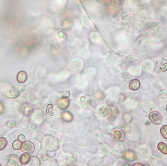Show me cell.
Returning <instances> with one entry per match:
<instances>
[{
	"label": "cell",
	"instance_id": "obj_1",
	"mask_svg": "<svg viewBox=\"0 0 167 166\" xmlns=\"http://www.w3.org/2000/svg\"><path fill=\"white\" fill-rule=\"evenodd\" d=\"M24 85H21L20 87L18 86H13L6 92V95L7 97L11 99L17 98L20 95L21 92L25 90L24 88H25V87H24Z\"/></svg>",
	"mask_w": 167,
	"mask_h": 166
},
{
	"label": "cell",
	"instance_id": "obj_2",
	"mask_svg": "<svg viewBox=\"0 0 167 166\" xmlns=\"http://www.w3.org/2000/svg\"><path fill=\"white\" fill-rule=\"evenodd\" d=\"M112 109L109 106L102 105L98 108L97 113L101 118L107 119L112 115Z\"/></svg>",
	"mask_w": 167,
	"mask_h": 166
},
{
	"label": "cell",
	"instance_id": "obj_3",
	"mask_svg": "<svg viewBox=\"0 0 167 166\" xmlns=\"http://www.w3.org/2000/svg\"><path fill=\"white\" fill-rule=\"evenodd\" d=\"M111 137L116 141H121L124 140L125 138L124 133L121 129L116 128L111 132Z\"/></svg>",
	"mask_w": 167,
	"mask_h": 166
},
{
	"label": "cell",
	"instance_id": "obj_4",
	"mask_svg": "<svg viewBox=\"0 0 167 166\" xmlns=\"http://www.w3.org/2000/svg\"><path fill=\"white\" fill-rule=\"evenodd\" d=\"M21 149L25 153H32L34 151V145L30 141H25L23 143Z\"/></svg>",
	"mask_w": 167,
	"mask_h": 166
},
{
	"label": "cell",
	"instance_id": "obj_5",
	"mask_svg": "<svg viewBox=\"0 0 167 166\" xmlns=\"http://www.w3.org/2000/svg\"><path fill=\"white\" fill-rule=\"evenodd\" d=\"M149 119L151 122L155 124H160L162 121L161 114L157 111H153L149 115Z\"/></svg>",
	"mask_w": 167,
	"mask_h": 166
},
{
	"label": "cell",
	"instance_id": "obj_6",
	"mask_svg": "<svg viewBox=\"0 0 167 166\" xmlns=\"http://www.w3.org/2000/svg\"><path fill=\"white\" fill-rule=\"evenodd\" d=\"M123 157L125 159L128 161H134L136 159L137 155L134 151H126L124 153Z\"/></svg>",
	"mask_w": 167,
	"mask_h": 166
},
{
	"label": "cell",
	"instance_id": "obj_7",
	"mask_svg": "<svg viewBox=\"0 0 167 166\" xmlns=\"http://www.w3.org/2000/svg\"><path fill=\"white\" fill-rule=\"evenodd\" d=\"M31 156L29 153H24L21 155L20 157V162L22 165H25L28 164L31 161Z\"/></svg>",
	"mask_w": 167,
	"mask_h": 166
},
{
	"label": "cell",
	"instance_id": "obj_8",
	"mask_svg": "<svg viewBox=\"0 0 167 166\" xmlns=\"http://www.w3.org/2000/svg\"><path fill=\"white\" fill-rule=\"evenodd\" d=\"M70 104V100L68 98L62 97L58 100V105L62 109H66Z\"/></svg>",
	"mask_w": 167,
	"mask_h": 166
},
{
	"label": "cell",
	"instance_id": "obj_9",
	"mask_svg": "<svg viewBox=\"0 0 167 166\" xmlns=\"http://www.w3.org/2000/svg\"><path fill=\"white\" fill-rule=\"evenodd\" d=\"M27 78V73L25 71H21L18 73L17 79L19 83H24L26 82Z\"/></svg>",
	"mask_w": 167,
	"mask_h": 166
},
{
	"label": "cell",
	"instance_id": "obj_10",
	"mask_svg": "<svg viewBox=\"0 0 167 166\" xmlns=\"http://www.w3.org/2000/svg\"><path fill=\"white\" fill-rule=\"evenodd\" d=\"M34 110V108L30 104H24L22 107V111L23 113L26 115H29L32 113Z\"/></svg>",
	"mask_w": 167,
	"mask_h": 166
},
{
	"label": "cell",
	"instance_id": "obj_11",
	"mask_svg": "<svg viewBox=\"0 0 167 166\" xmlns=\"http://www.w3.org/2000/svg\"><path fill=\"white\" fill-rule=\"evenodd\" d=\"M80 101L81 104L83 105L84 107H88L91 103L90 97L87 94H84L81 97Z\"/></svg>",
	"mask_w": 167,
	"mask_h": 166
},
{
	"label": "cell",
	"instance_id": "obj_12",
	"mask_svg": "<svg viewBox=\"0 0 167 166\" xmlns=\"http://www.w3.org/2000/svg\"><path fill=\"white\" fill-rule=\"evenodd\" d=\"M140 86L141 84L140 81L137 79H134L130 82L129 88L132 90H137L140 88Z\"/></svg>",
	"mask_w": 167,
	"mask_h": 166
},
{
	"label": "cell",
	"instance_id": "obj_13",
	"mask_svg": "<svg viewBox=\"0 0 167 166\" xmlns=\"http://www.w3.org/2000/svg\"><path fill=\"white\" fill-rule=\"evenodd\" d=\"M62 118L65 121L71 122L73 119V115L69 112H64L62 114Z\"/></svg>",
	"mask_w": 167,
	"mask_h": 166
},
{
	"label": "cell",
	"instance_id": "obj_14",
	"mask_svg": "<svg viewBox=\"0 0 167 166\" xmlns=\"http://www.w3.org/2000/svg\"><path fill=\"white\" fill-rule=\"evenodd\" d=\"M159 151L164 154H167V145L163 142H160L158 145Z\"/></svg>",
	"mask_w": 167,
	"mask_h": 166
},
{
	"label": "cell",
	"instance_id": "obj_15",
	"mask_svg": "<svg viewBox=\"0 0 167 166\" xmlns=\"http://www.w3.org/2000/svg\"><path fill=\"white\" fill-rule=\"evenodd\" d=\"M19 162H20V158L17 155H12L11 159H9V163L11 164V165L15 166V165H19Z\"/></svg>",
	"mask_w": 167,
	"mask_h": 166
},
{
	"label": "cell",
	"instance_id": "obj_16",
	"mask_svg": "<svg viewBox=\"0 0 167 166\" xmlns=\"http://www.w3.org/2000/svg\"><path fill=\"white\" fill-rule=\"evenodd\" d=\"M8 141L5 138L0 137V151H3L5 149L7 146Z\"/></svg>",
	"mask_w": 167,
	"mask_h": 166
},
{
	"label": "cell",
	"instance_id": "obj_17",
	"mask_svg": "<svg viewBox=\"0 0 167 166\" xmlns=\"http://www.w3.org/2000/svg\"><path fill=\"white\" fill-rule=\"evenodd\" d=\"M22 142L19 141V140H16L13 143L12 147L14 150H19L21 149V147H22Z\"/></svg>",
	"mask_w": 167,
	"mask_h": 166
},
{
	"label": "cell",
	"instance_id": "obj_18",
	"mask_svg": "<svg viewBox=\"0 0 167 166\" xmlns=\"http://www.w3.org/2000/svg\"><path fill=\"white\" fill-rule=\"evenodd\" d=\"M161 133L165 139H167V125L163 126L160 129Z\"/></svg>",
	"mask_w": 167,
	"mask_h": 166
},
{
	"label": "cell",
	"instance_id": "obj_19",
	"mask_svg": "<svg viewBox=\"0 0 167 166\" xmlns=\"http://www.w3.org/2000/svg\"><path fill=\"white\" fill-rule=\"evenodd\" d=\"M16 125V123L14 121H8L7 122V126L10 128H14Z\"/></svg>",
	"mask_w": 167,
	"mask_h": 166
},
{
	"label": "cell",
	"instance_id": "obj_20",
	"mask_svg": "<svg viewBox=\"0 0 167 166\" xmlns=\"http://www.w3.org/2000/svg\"><path fill=\"white\" fill-rule=\"evenodd\" d=\"M62 96L63 98H68L70 96V92L68 91H64L62 93Z\"/></svg>",
	"mask_w": 167,
	"mask_h": 166
},
{
	"label": "cell",
	"instance_id": "obj_21",
	"mask_svg": "<svg viewBox=\"0 0 167 166\" xmlns=\"http://www.w3.org/2000/svg\"><path fill=\"white\" fill-rule=\"evenodd\" d=\"M52 109H53V105H51V104L48 105V107H47V113L49 115H53V114L52 113Z\"/></svg>",
	"mask_w": 167,
	"mask_h": 166
},
{
	"label": "cell",
	"instance_id": "obj_22",
	"mask_svg": "<svg viewBox=\"0 0 167 166\" xmlns=\"http://www.w3.org/2000/svg\"><path fill=\"white\" fill-rule=\"evenodd\" d=\"M18 140H19L21 142L23 143L26 141V138L24 135H20L18 137Z\"/></svg>",
	"mask_w": 167,
	"mask_h": 166
},
{
	"label": "cell",
	"instance_id": "obj_23",
	"mask_svg": "<svg viewBox=\"0 0 167 166\" xmlns=\"http://www.w3.org/2000/svg\"><path fill=\"white\" fill-rule=\"evenodd\" d=\"M4 105L2 102L0 101V114H2L4 112Z\"/></svg>",
	"mask_w": 167,
	"mask_h": 166
},
{
	"label": "cell",
	"instance_id": "obj_24",
	"mask_svg": "<svg viewBox=\"0 0 167 166\" xmlns=\"http://www.w3.org/2000/svg\"><path fill=\"white\" fill-rule=\"evenodd\" d=\"M162 70L163 71H167V63H166L163 65L162 68Z\"/></svg>",
	"mask_w": 167,
	"mask_h": 166
},
{
	"label": "cell",
	"instance_id": "obj_25",
	"mask_svg": "<svg viewBox=\"0 0 167 166\" xmlns=\"http://www.w3.org/2000/svg\"><path fill=\"white\" fill-rule=\"evenodd\" d=\"M134 166H143L144 165L143 164H142L141 163H136L134 165Z\"/></svg>",
	"mask_w": 167,
	"mask_h": 166
},
{
	"label": "cell",
	"instance_id": "obj_26",
	"mask_svg": "<svg viewBox=\"0 0 167 166\" xmlns=\"http://www.w3.org/2000/svg\"><path fill=\"white\" fill-rule=\"evenodd\" d=\"M166 110H167V107H166Z\"/></svg>",
	"mask_w": 167,
	"mask_h": 166
},
{
	"label": "cell",
	"instance_id": "obj_27",
	"mask_svg": "<svg viewBox=\"0 0 167 166\" xmlns=\"http://www.w3.org/2000/svg\"><path fill=\"white\" fill-rule=\"evenodd\" d=\"M0 166H1V165H0Z\"/></svg>",
	"mask_w": 167,
	"mask_h": 166
}]
</instances>
